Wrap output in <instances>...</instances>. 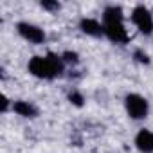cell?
<instances>
[{"instance_id":"1","label":"cell","mask_w":153,"mask_h":153,"mask_svg":"<svg viewBox=\"0 0 153 153\" xmlns=\"http://www.w3.org/2000/svg\"><path fill=\"white\" fill-rule=\"evenodd\" d=\"M103 31L105 36L114 43H128L130 34L124 25V15L119 6H108L103 11Z\"/></svg>"},{"instance_id":"2","label":"cell","mask_w":153,"mask_h":153,"mask_svg":"<svg viewBox=\"0 0 153 153\" xmlns=\"http://www.w3.org/2000/svg\"><path fill=\"white\" fill-rule=\"evenodd\" d=\"M27 68L38 79H54L58 76H61V72L65 68V61L61 56H56V54L34 56L29 59Z\"/></svg>"},{"instance_id":"3","label":"cell","mask_w":153,"mask_h":153,"mask_svg":"<svg viewBox=\"0 0 153 153\" xmlns=\"http://www.w3.org/2000/svg\"><path fill=\"white\" fill-rule=\"evenodd\" d=\"M124 108H126V114L135 121H140L149 114V103L140 94H128L124 97Z\"/></svg>"},{"instance_id":"4","label":"cell","mask_w":153,"mask_h":153,"mask_svg":"<svg viewBox=\"0 0 153 153\" xmlns=\"http://www.w3.org/2000/svg\"><path fill=\"white\" fill-rule=\"evenodd\" d=\"M131 22L133 25L139 29L140 34L149 36L153 33V15L149 13V9L146 6H137L131 11Z\"/></svg>"},{"instance_id":"5","label":"cell","mask_w":153,"mask_h":153,"mask_svg":"<svg viewBox=\"0 0 153 153\" xmlns=\"http://www.w3.org/2000/svg\"><path fill=\"white\" fill-rule=\"evenodd\" d=\"M16 31H18V34H20L25 42H29V43L38 45V43H43V42H45V31H43L42 27L34 25V24L18 22V24H16Z\"/></svg>"},{"instance_id":"6","label":"cell","mask_w":153,"mask_h":153,"mask_svg":"<svg viewBox=\"0 0 153 153\" xmlns=\"http://www.w3.org/2000/svg\"><path fill=\"white\" fill-rule=\"evenodd\" d=\"M79 29H81V33H85L87 36H94V38H99V36L105 34L103 24L97 22L96 18H81V20H79Z\"/></svg>"},{"instance_id":"7","label":"cell","mask_w":153,"mask_h":153,"mask_svg":"<svg viewBox=\"0 0 153 153\" xmlns=\"http://www.w3.org/2000/svg\"><path fill=\"white\" fill-rule=\"evenodd\" d=\"M135 148L140 153H153V131L151 130H140L135 135Z\"/></svg>"},{"instance_id":"8","label":"cell","mask_w":153,"mask_h":153,"mask_svg":"<svg viewBox=\"0 0 153 153\" xmlns=\"http://www.w3.org/2000/svg\"><path fill=\"white\" fill-rule=\"evenodd\" d=\"M13 112H16L22 117H27V119H33L38 115V108L29 101H13Z\"/></svg>"},{"instance_id":"9","label":"cell","mask_w":153,"mask_h":153,"mask_svg":"<svg viewBox=\"0 0 153 153\" xmlns=\"http://www.w3.org/2000/svg\"><path fill=\"white\" fill-rule=\"evenodd\" d=\"M42 7L47 9V11H58L59 9V4L58 2H42Z\"/></svg>"},{"instance_id":"10","label":"cell","mask_w":153,"mask_h":153,"mask_svg":"<svg viewBox=\"0 0 153 153\" xmlns=\"http://www.w3.org/2000/svg\"><path fill=\"white\" fill-rule=\"evenodd\" d=\"M9 110V99L6 96H2V114H6Z\"/></svg>"},{"instance_id":"11","label":"cell","mask_w":153,"mask_h":153,"mask_svg":"<svg viewBox=\"0 0 153 153\" xmlns=\"http://www.w3.org/2000/svg\"><path fill=\"white\" fill-rule=\"evenodd\" d=\"M70 101H74L76 105H81V97L78 94H70Z\"/></svg>"}]
</instances>
